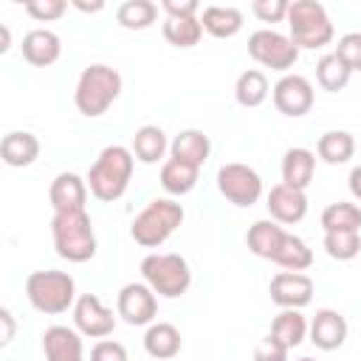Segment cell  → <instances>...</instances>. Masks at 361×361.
Returning a JSON list of instances; mask_svg holds the SVG:
<instances>
[{"label": "cell", "instance_id": "20", "mask_svg": "<svg viewBox=\"0 0 361 361\" xmlns=\"http://www.w3.org/2000/svg\"><path fill=\"white\" fill-rule=\"evenodd\" d=\"M316 172V155L305 147H290L282 155V183L293 189H307Z\"/></svg>", "mask_w": 361, "mask_h": 361}, {"label": "cell", "instance_id": "34", "mask_svg": "<svg viewBox=\"0 0 361 361\" xmlns=\"http://www.w3.org/2000/svg\"><path fill=\"white\" fill-rule=\"evenodd\" d=\"M316 82L336 93V90H344L347 82H350V68L336 56V54H324L319 62H316Z\"/></svg>", "mask_w": 361, "mask_h": 361}, {"label": "cell", "instance_id": "3", "mask_svg": "<svg viewBox=\"0 0 361 361\" xmlns=\"http://www.w3.org/2000/svg\"><path fill=\"white\" fill-rule=\"evenodd\" d=\"M121 93V76L116 68L110 65H87L79 73L76 90H73V102L76 110L87 118H96L102 113H107V107L118 99Z\"/></svg>", "mask_w": 361, "mask_h": 361}, {"label": "cell", "instance_id": "37", "mask_svg": "<svg viewBox=\"0 0 361 361\" xmlns=\"http://www.w3.org/2000/svg\"><path fill=\"white\" fill-rule=\"evenodd\" d=\"M68 3L65 0H28L25 3V11L28 17H34L37 23H51V20H59L65 14Z\"/></svg>", "mask_w": 361, "mask_h": 361}, {"label": "cell", "instance_id": "13", "mask_svg": "<svg viewBox=\"0 0 361 361\" xmlns=\"http://www.w3.org/2000/svg\"><path fill=\"white\" fill-rule=\"evenodd\" d=\"M73 324L87 338H104L116 327V316L110 307L102 305L96 293H82L73 305Z\"/></svg>", "mask_w": 361, "mask_h": 361}, {"label": "cell", "instance_id": "5", "mask_svg": "<svg viewBox=\"0 0 361 361\" xmlns=\"http://www.w3.org/2000/svg\"><path fill=\"white\" fill-rule=\"evenodd\" d=\"M180 223H183V206L169 197H155L152 203H147V209L141 214H135L130 234L138 245L158 248L178 231Z\"/></svg>", "mask_w": 361, "mask_h": 361}, {"label": "cell", "instance_id": "27", "mask_svg": "<svg viewBox=\"0 0 361 361\" xmlns=\"http://www.w3.org/2000/svg\"><path fill=\"white\" fill-rule=\"evenodd\" d=\"M316 152L324 164H347L355 155V138L347 130H327L319 138Z\"/></svg>", "mask_w": 361, "mask_h": 361}, {"label": "cell", "instance_id": "22", "mask_svg": "<svg viewBox=\"0 0 361 361\" xmlns=\"http://www.w3.org/2000/svg\"><path fill=\"white\" fill-rule=\"evenodd\" d=\"M180 344H183L180 330L169 322H152L144 333V350H147V355H152L158 361L175 358L180 353Z\"/></svg>", "mask_w": 361, "mask_h": 361}, {"label": "cell", "instance_id": "35", "mask_svg": "<svg viewBox=\"0 0 361 361\" xmlns=\"http://www.w3.org/2000/svg\"><path fill=\"white\" fill-rule=\"evenodd\" d=\"M324 251L338 262L355 259L361 251V234L358 231H324Z\"/></svg>", "mask_w": 361, "mask_h": 361}, {"label": "cell", "instance_id": "29", "mask_svg": "<svg viewBox=\"0 0 361 361\" xmlns=\"http://www.w3.org/2000/svg\"><path fill=\"white\" fill-rule=\"evenodd\" d=\"M268 79H265V73L262 71H257V68H248V71H243L240 76H237V85H234V99H237V104H243V107H259L265 99H268Z\"/></svg>", "mask_w": 361, "mask_h": 361}, {"label": "cell", "instance_id": "28", "mask_svg": "<svg viewBox=\"0 0 361 361\" xmlns=\"http://www.w3.org/2000/svg\"><path fill=\"white\" fill-rule=\"evenodd\" d=\"M197 175H200L197 166L183 164V161H178V158H169V161H164V166H161V186H164L169 195H186V192L195 189Z\"/></svg>", "mask_w": 361, "mask_h": 361}, {"label": "cell", "instance_id": "4", "mask_svg": "<svg viewBox=\"0 0 361 361\" xmlns=\"http://www.w3.org/2000/svg\"><path fill=\"white\" fill-rule=\"evenodd\" d=\"M25 296L34 310L45 316H59L76 305V282L65 271H34L25 279Z\"/></svg>", "mask_w": 361, "mask_h": 361}, {"label": "cell", "instance_id": "38", "mask_svg": "<svg viewBox=\"0 0 361 361\" xmlns=\"http://www.w3.org/2000/svg\"><path fill=\"white\" fill-rule=\"evenodd\" d=\"M288 8H290L288 0H254L251 3V11L262 23H282L288 17Z\"/></svg>", "mask_w": 361, "mask_h": 361}, {"label": "cell", "instance_id": "44", "mask_svg": "<svg viewBox=\"0 0 361 361\" xmlns=\"http://www.w3.org/2000/svg\"><path fill=\"white\" fill-rule=\"evenodd\" d=\"M73 8H79V11H85V14H93V11H102V8H104V3H102V0H96V3H82V0H73Z\"/></svg>", "mask_w": 361, "mask_h": 361}, {"label": "cell", "instance_id": "36", "mask_svg": "<svg viewBox=\"0 0 361 361\" xmlns=\"http://www.w3.org/2000/svg\"><path fill=\"white\" fill-rule=\"evenodd\" d=\"M333 54L350 68V73H353V71H361V31L344 34V37L338 39V45H336Z\"/></svg>", "mask_w": 361, "mask_h": 361}, {"label": "cell", "instance_id": "42", "mask_svg": "<svg viewBox=\"0 0 361 361\" xmlns=\"http://www.w3.org/2000/svg\"><path fill=\"white\" fill-rule=\"evenodd\" d=\"M0 324H3V333H0V344H8L14 338V316L8 307H0Z\"/></svg>", "mask_w": 361, "mask_h": 361}, {"label": "cell", "instance_id": "33", "mask_svg": "<svg viewBox=\"0 0 361 361\" xmlns=\"http://www.w3.org/2000/svg\"><path fill=\"white\" fill-rule=\"evenodd\" d=\"M322 228L324 231H361V206L338 200L330 203L322 212Z\"/></svg>", "mask_w": 361, "mask_h": 361}, {"label": "cell", "instance_id": "14", "mask_svg": "<svg viewBox=\"0 0 361 361\" xmlns=\"http://www.w3.org/2000/svg\"><path fill=\"white\" fill-rule=\"evenodd\" d=\"M265 206H268L271 220L290 226V223H299V220L307 214V195H305L302 189L276 183V186H271Z\"/></svg>", "mask_w": 361, "mask_h": 361}, {"label": "cell", "instance_id": "6", "mask_svg": "<svg viewBox=\"0 0 361 361\" xmlns=\"http://www.w3.org/2000/svg\"><path fill=\"white\" fill-rule=\"evenodd\" d=\"M288 37L296 48H322L333 39V23H330V14L322 3L316 0H293L290 8H288Z\"/></svg>", "mask_w": 361, "mask_h": 361}, {"label": "cell", "instance_id": "19", "mask_svg": "<svg viewBox=\"0 0 361 361\" xmlns=\"http://www.w3.org/2000/svg\"><path fill=\"white\" fill-rule=\"evenodd\" d=\"M0 158L8 166H31L39 158V138L25 130L6 133L0 141Z\"/></svg>", "mask_w": 361, "mask_h": 361}, {"label": "cell", "instance_id": "10", "mask_svg": "<svg viewBox=\"0 0 361 361\" xmlns=\"http://www.w3.org/2000/svg\"><path fill=\"white\" fill-rule=\"evenodd\" d=\"M116 310H118V316H121L127 324H133V327L152 324V319H155V313H158V296H155V290H152L147 282H127V285L118 290Z\"/></svg>", "mask_w": 361, "mask_h": 361}, {"label": "cell", "instance_id": "32", "mask_svg": "<svg viewBox=\"0 0 361 361\" xmlns=\"http://www.w3.org/2000/svg\"><path fill=\"white\" fill-rule=\"evenodd\" d=\"M274 262H276L279 268H285V271H296V274H302L305 268L313 265V251L307 248V243H305L302 237H296V234H285L282 248L276 251Z\"/></svg>", "mask_w": 361, "mask_h": 361}, {"label": "cell", "instance_id": "40", "mask_svg": "<svg viewBox=\"0 0 361 361\" xmlns=\"http://www.w3.org/2000/svg\"><path fill=\"white\" fill-rule=\"evenodd\" d=\"M288 347L285 344H279L274 336H268V338H262L259 344H257V350H254V361H288Z\"/></svg>", "mask_w": 361, "mask_h": 361}, {"label": "cell", "instance_id": "30", "mask_svg": "<svg viewBox=\"0 0 361 361\" xmlns=\"http://www.w3.org/2000/svg\"><path fill=\"white\" fill-rule=\"evenodd\" d=\"M158 17V6L152 0H127L116 8V20L121 28H130V31H144L155 23Z\"/></svg>", "mask_w": 361, "mask_h": 361}, {"label": "cell", "instance_id": "1", "mask_svg": "<svg viewBox=\"0 0 361 361\" xmlns=\"http://www.w3.org/2000/svg\"><path fill=\"white\" fill-rule=\"evenodd\" d=\"M133 164H135V155L133 149L121 147V144H110L99 152L96 164L90 166L87 172V189L93 197L104 200V203H113L118 200L127 186H130V178H133Z\"/></svg>", "mask_w": 361, "mask_h": 361}, {"label": "cell", "instance_id": "12", "mask_svg": "<svg viewBox=\"0 0 361 361\" xmlns=\"http://www.w3.org/2000/svg\"><path fill=\"white\" fill-rule=\"evenodd\" d=\"M268 293H271V302L279 305L282 310H302L313 299V279L307 274L279 271V274H274Z\"/></svg>", "mask_w": 361, "mask_h": 361}, {"label": "cell", "instance_id": "39", "mask_svg": "<svg viewBox=\"0 0 361 361\" xmlns=\"http://www.w3.org/2000/svg\"><path fill=\"white\" fill-rule=\"evenodd\" d=\"M90 361H130L127 358V347L121 341H113V338H102L93 344L90 350Z\"/></svg>", "mask_w": 361, "mask_h": 361}, {"label": "cell", "instance_id": "43", "mask_svg": "<svg viewBox=\"0 0 361 361\" xmlns=\"http://www.w3.org/2000/svg\"><path fill=\"white\" fill-rule=\"evenodd\" d=\"M350 192H353L355 200H361V166H355L350 172Z\"/></svg>", "mask_w": 361, "mask_h": 361}, {"label": "cell", "instance_id": "45", "mask_svg": "<svg viewBox=\"0 0 361 361\" xmlns=\"http://www.w3.org/2000/svg\"><path fill=\"white\" fill-rule=\"evenodd\" d=\"M11 48V31L8 25H0V54H6Z\"/></svg>", "mask_w": 361, "mask_h": 361}, {"label": "cell", "instance_id": "7", "mask_svg": "<svg viewBox=\"0 0 361 361\" xmlns=\"http://www.w3.org/2000/svg\"><path fill=\"white\" fill-rule=\"evenodd\" d=\"M141 276L164 299H178L192 285L189 262L180 254H147L141 259Z\"/></svg>", "mask_w": 361, "mask_h": 361}, {"label": "cell", "instance_id": "17", "mask_svg": "<svg viewBox=\"0 0 361 361\" xmlns=\"http://www.w3.org/2000/svg\"><path fill=\"white\" fill-rule=\"evenodd\" d=\"M307 333L319 350H327V353L338 350L347 341V319L333 307H322V310H316Z\"/></svg>", "mask_w": 361, "mask_h": 361}, {"label": "cell", "instance_id": "2", "mask_svg": "<svg viewBox=\"0 0 361 361\" xmlns=\"http://www.w3.org/2000/svg\"><path fill=\"white\" fill-rule=\"evenodd\" d=\"M54 248L68 262H87L96 257V231L87 212H54L51 220Z\"/></svg>", "mask_w": 361, "mask_h": 361}, {"label": "cell", "instance_id": "41", "mask_svg": "<svg viewBox=\"0 0 361 361\" xmlns=\"http://www.w3.org/2000/svg\"><path fill=\"white\" fill-rule=\"evenodd\" d=\"M161 8L166 11V17H197L200 3L197 0H164Z\"/></svg>", "mask_w": 361, "mask_h": 361}, {"label": "cell", "instance_id": "31", "mask_svg": "<svg viewBox=\"0 0 361 361\" xmlns=\"http://www.w3.org/2000/svg\"><path fill=\"white\" fill-rule=\"evenodd\" d=\"M164 37L175 48H192L203 37L200 17H166L164 20Z\"/></svg>", "mask_w": 361, "mask_h": 361}, {"label": "cell", "instance_id": "15", "mask_svg": "<svg viewBox=\"0 0 361 361\" xmlns=\"http://www.w3.org/2000/svg\"><path fill=\"white\" fill-rule=\"evenodd\" d=\"M42 353L45 361H85L82 333L65 324H51L42 333Z\"/></svg>", "mask_w": 361, "mask_h": 361}, {"label": "cell", "instance_id": "9", "mask_svg": "<svg viewBox=\"0 0 361 361\" xmlns=\"http://www.w3.org/2000/svg\"><path fill=\"white\" fill-rule=\"evenodd\" d=\"M217 189L228 203L245 209L262 197V178L248 164H223L217 169Z\"/></svg>", "mask_w": 361, "mask_h": 361}, {"label": "cell", "instance_id": "11", "mask_svg": "<svg viewBox=\"0 0 361 361\" xmlns=\"http://www.w3.org/2000/svg\"><path fill=\"white\" fill-rule=\"evenodd\" d=\"M313 85L299 76V73H285L276 85H274V107L282 113V116H290V118H299L305 113H310L313 107Z\"/></svg>", "mask_w": 361, "mask_h": 361}, {"label": "cell", "instance_id": "21", "mask_svg": "<svg viewBox=\"0 0 361 361\" xmlns=\"http://www.w3.org/2000/svg\"><path fill=\"white\" fill-rule=\"evenodd\" d=\"M285 228L276 223V220H257L248 234H245V243H248V251L259 259H271L276 257V251L282 248V240H285Z\"/></svg>", "mask_w": 361, "mask_h": 361}, {"label": "cell", "instance_id": "8", "mask_svg": "<svg viewBox=\"0 0 361 361\" xmlns=\"http://www.w3.org/2000/svg\"><path fill=\"white\" fill-rule=\"evenodd\" d=\"M248 54L254 62L271 68V71H288L299 59V48L290 42L288 34H279L274 28H259L248 37Z\"/></svg>", "mask_w": 361, "mask_h": 361}, {"label": "cell", "instance_id": "18", "mask_svg": "<svg viewBox=\"0 0 361 361\" xmlns=\"http://www.w3.org/2000/svg\"><path fill=\"white\" fill-rule=\"evenodd\" d=\"M23 59L28 62V65H34V68H48V65H54L56 59H59V54H62V42H59V37L54 34V31H48V28H34V31H28L25 37H23Z\"/></svg>", "mask_w": 361, "mask_h": 361}, {"label": "cell", "instance_id": "26", "mask_svg": "<svg viewBox=\"0 0 361 361\" xmlns=\"http://www.w3.org/2000/svg\"><path fill=\"white\" fill-rule=\"evenodd\" d=\"M166 135L158 124H144L135 130L133 135V155L141 161V164H158L166 152Z\"/></svg>", "mask_w": 361, "mask_h": 361}, {"label": "cell", "instance_id": "16", "mask_svg": "<svg viewBox=\"0 0 361 361\" xmlns=\"http://www.w3.org/2000/svg\"><path fill=\"white\" fill-rule=\"evenodd\" d=\"M54 212H82L87 203V180L76 172H59L48 189Z\"/></svg>", "mask_w": 361, "mask_h": 361}, {"label": "cell", "instance_id": "24", "mask_svg": "<svg viewBox=\"0 0 361 361\" xmlns=\"http://www.w3.org/2000/svg\"><path fill=\"white\" fill-rule=\"evenodd\" d=\"M203 31H209L217 39H228L243 28V11L234 6H206L200 14Z\"/></svg>", "mask_w": 361, "mask_h": 361}, {"label": "cell", "instance_id": "23", "mask_svg": "<svg viewBox=\"0 0 361 361\" xmlns=\"http://www.w3.org/2000/svg\"><path fill=\"white\" fill-rule=\"evenodd\" d=\"M169 152H172V158L200 169L206 164L209 152H212V141H209V135L203 130H180L175 135V141L169 144Z\"/></svg>", "mask_w": 361, "mask_h": 361}, {"label": "cell", "instance_id": "46", "mask_svg": "<svg viewBox=\"0 0 361 361\" xmlns=\"http://www.w3.org/2000/svg\"><path fill=\"white\" fill-rule=\"evenodd\" d=\"M296 361H316V358H307V355H305V358H296Z\"/></svg>", "mask_w": 361, "mask_h": 361}, {"label": "cell", "instance_id": "25", "mask_svg": "<svg viewBox=\"0 0 361 361\" xmlns=\"http://www.w3.org/2000/svg\"><path fill=\"white\" fill-rule=\"evenodd\" d=\"M307 330H310V324L299 310H279L274 316V322H271V336L279 344H285L288 350L299 347L307 338Z\"/></svg>", "mask_w": 361, "mask_h": 361}]
</instances>
